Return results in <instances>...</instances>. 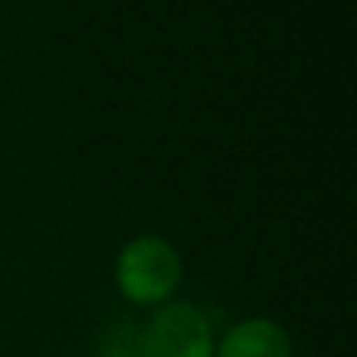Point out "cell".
I'll return each instance as SVG.
<instances>
[{
  "label": "cell",
  "mask_w": 357,
  "mask_h": 357,
  "mask_svg": "<svg viewBox=\"0 0 357 357\" xmlns=\"http://www.w3.org/2000/svg\"><path fill=\"white\" fill-rule=\"evenodd\" d=\"M220 357H291V342L282 326L254 317L229 329L220 342Z\"/></svg>",
  "instance_id": "obj_3"
},
{
  "label": "cell",
  "mask_w": 357,
  "mask_h": 357,
  "mask_svg": "<svg viewBox=\"0 0 357 357\" xmlns=\"http://www.w3.org/2000/svg\"><path fill=\"white\" fill-rule=\"evenodd\" d=\"M91 357H142V329L129 320H119L100 335Z\"/></svg>",
  "instance_id": "obj_4"
},
{
  "label": "cell",
  "mask_w": 357,
  "mask_h": 357,
  "mask_svg": "<svg viewBox=\"0 0 357 357\" xmlns=\"http://www.w3.org/2000/svg\"><path fill=\"white\" fill-rule=\"evenodd\" d=\"M142 357H213V333L195 304H167L142 329Z\"/></svg>",
  "instance_id": "obj_2"
},
{
  "label": "cell",
  "mask_w": 357,
  "mask_h": 357,
  "mask_svg": "<svg viewBox=\"0 0 357 357\" xmlns=\"http://www.w3.org/2000/svg\"><path fill=\"white\" fill-rule=\"evenodd\" d=\"M178 276H182V260L176 248L160 235H138L119 251L116 282L138 304L167 298L178 285Z\"/></svg>",
  "instance_id": "obj_1"
}]
</instances>
